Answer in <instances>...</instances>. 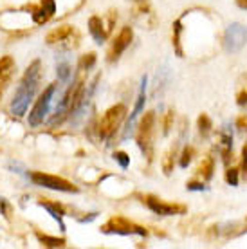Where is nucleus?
Here are the masks:
<instances>
[{
  "instance_id": "1a4fd4ad",
  "label": "nucleus",
  "mask_w": 247,
  "mask_h": 249,
  "mask_svg": "<svg viewBox=\"0 0 247 249\" xmlns=\"http://www.w3.org/2000/svg\"><path fill=\"white\" fill-rule=\"evenodd\" d=\"M78 40H80V35L76 31L72 25H60V27H54L53 31L47 33L45 36V42L49 45H67V47H76L78 45Z\"/></svg>"
},
{
  "instance_id": "5701e85b",
  "label": "nucleus",
  "mask_w": 247,
  "mask_h": 249,
  "mask_svg": "<svg viewBox=\"0 0 247 249\" xmlns=\"http://www.w3.org/2000/svg\"><path fill=\"white\" fill-rule=\"evenodd\" d=\"M94 63H96V54H94V53H88V54H85V56L81 58L80 67H81V71H88Z\"/></svg>"
},
{
  "instance_id": "9b49d317",
  "label": "nucleus",
  "mask_w": 247,
  "mask_h": 249,
  "mask_svg": "<svg viewBox=\"0 0 247 249\" xmlns=\"http://www.w3.org/2000/svg\"><path fill=\"white\" fill-rule=\"evenodd\" d=\"M15 69H17V63H15L13 56L6 54V56L0 58V98H2L6 87L9 85V81L15 74Z\"/></svg>"
},
{
  "instance_id": "6ab92c4d",
  "label": "nucleus",
  "mask_w": 247,
  "mask_h": 249,
  "mask_svg": "<svg viewBox=\"0 0 247 249\" xmlns=\"http://www.w3.org/2000/svg\"><path fill=\"white\" fill-rule=\"evenodd\" d=\"M175 150H170L166 156H164V159H162V170H164V174L170 175L172 174V170H173V161H175Z\"/></svg>"
},
{
  "instance_id": "a878e982",
  "label": "nucleus",
  "mask_w": 247,
  "mask_h": 249,
  "mask_svg": "<svg viewBox=\"0 0 247 249\" xmlns=\"http://www.w3.org/2000/svg\"><path fill=\"white\" fill-rule=\"evenodd\" d=\"M172 123H173V110H168L166 116H164V123H162V132L168 134L172 130Z\"/></svg>"
},
{
  "instance_id": "393cba45",
  "label": "nucleus",
  "mask_w": 247,
  "mask_h": 249,
  "mask_svg": "<svg viewBox=\"0 0 247 249\" xmlns=\"http://www.w3.org/2000/svg\"><path fill=\"white\" fill-rule=\"evenodd\" d=\"M226 181H228V184H231V186H236V184H238V170L228 168V172H226Z\"/></svg>"
},
{
  "instance_id": "423d86ee",
  "label": "nucleus",
  "mask_w": 247,
  "mask_h": 249,
  "mask_svg": "<svg viewBox=\"0 0 247 249\" xmlns=\"http://www.w3.org/2000/svg\"><path fill=\"white\" fill-rule=\"evenodd\" d=\"M247 44V27L244 24L233 22L224 33V49L228 53H238Z\"/></svg>"
},
{
  "instance_id": "f257e3e1",
  "label": "nucleus",
  "mask_w": 247,
  "mask_h": 249,
  "mask_svg": "<svg viewBox=\"0 0 247 249\" xmlns=\"http://www.w3.org/2000/svg\"><path fill=\"white\" fill-rule=\"evenodd\" d=\"M40 69H42V63L40 60H35V62L27 67L25 74L22 76L20 80V85L17 87V92L13 96L11 101V112L15 116H24L27 112V107L33 101L35 94H36L38 89V80H40Z\"/></svg>"
},
{
  "instance_id": "4be33fe9",
  "label": "nucleus",
  "mask_w": 247,
  "mask_h": 249,
  "mask_svg": "<svg viewBox=\"0 0 247 249\" xmlns=\"http://www.w3.org/2000/svg\"><path fill=\"white\" fill-rule=\"evenodd\" d=\"M193 154H195V148H193V146H186V148L182 150V156H180V166H182V168H186V166L192 162Z\"/></svg>"
},
{
  "instance_id": "473e14b6",
  "label": "nucleus",
  "mask_w": 247,
  "mask_h": 249,
  "mask_svg": "<svg viewBox=\"0 0 247 249\" xmlns=\"http://www.w3.org/2000/svg\"><path fill=\"white\" fill-rule=\"evenodd\" d=\"M137 2H146V0H137Z\"/></svg>"
},
{
  "instance_id": "bb28decb",
  "label": "nucleus",
  "mask_w": 247,
  "mask_h": 249,
  "mask_svg": "<svg viewBox=\"0 0 247 249\" xmlns=\"http://www.w3.org/2000/svg\"><path fill=\"white\" fill-rule=\"evenodd\" d=\"M114 157H116V161L121 164V168H126V166L130 164V157L126 156L124 152H116V154H114Z\"/></svg>"
},
{
  "instance_id": "dca6fc26",
  "label": "nucleus",
  "mask_w": 247,
  "mask_h": 249,
  "mask_svg": "<svg viewBox=\"0 0 247 249\" xmlns=\"http://www.w3.org/2000/svg\"><path fill=\"white\" fill-rule=\"evenodd\" d=\"M197 124H198V132H200V136H208L213 128V123H211V119L208 114H202V116H198L197 119Z\"/></svg>"
},
{
  "instance_id": "f3484780",
  "label": "nucleus",
  "mask_w": 247,
  "mask_h": 249,
  "mask_svg": "<svg viewBox=\"0 0 247 249\" xmlns=\"http://www.w3.org/2000/svg\"><path fill=\"white\" fill-rule=\"evenodd\" d=\"M38 240L42 242V246H47V248H63L65 246L63 238H53L47 235H40V233H38Z\"/></svg>"
},
{
  "instance_id": "b1692460",
  "label": "nucleus",
  "mask_w": 247,
  "mask_h": 249,
  "mask_svg": "<svg viewBox=\"0 0 247 249\" xmlns=\"http://www.w3.org/2000/svg\"><path fill=\"white\" fill-rule=\"evenodd\" d=\"M69 76H71V65L67 62H63L58 65V78L62 81H67Z\"/></svg>"
},
{
  "instance_id": "412c9836",
  "label": "nucleus",
  "mask_w": 247,
  "mask_h": 249,
  "mask_svg": "<svg viewBox=\"0 0 247 249\" xmlns=\"http://www.w3.org/2000/svg\"><path fill=\"white\" fill-rule=\"evenodd\" d=\"M180 22H175L173 25V45H175V51H177V54L182 56V49H180Z\"/></svg>"
},
{
  "instance_id": "aec40b11",
  "label": "nucleus",
  "mask_w": 247,
  "mask_h": 249,
  "mask_svg": "<svg viewBox=\"0 0 247 249\" xmlns=\"http://www.w3.org/2000/svg\"><path fill=\"white\" fill-rule=\"evenodd\" d=\"M40 204L45 208V210H49L51 215L58 220V222H62V215H63V208L62 206H58V204H49V202H40Z\"/></svg>"
},
{
  "instance_id": "2eb2a0df",
  "label": "nucleus",
  "mask_w": 247,
  "mask_h": 249,
  "mask_svg": "<svg viewBox=\"0 0 247 249\" xmlns=\"http://www.w3.org/2000/svg\"><path fill=\"white\" fill-rule=\"evenodd\" d=\"M144 101H146V78H142L141 81V92H139V96H137V103H136V108H134V112L130 114V123H134V119L139 116V112L142 110V107H144Z\"/></svg>"
},
{
  "instance_id": "6e6552de",
  "label": "nucleus",
  "mask_w": 247,
  "mask_h": 249,
  "mask_svg": "<svg viewBox=\"0 0 247 249\" xmlns=\"http://www.w3.org/2000/svg\"><path fill=\"white\" fill-rule=\"evenodd\" d=\"M142 202L148 206L150 210L157 215H162V217H170V215H182V213L188 212V208L184 204H177V202H168V200H162L155 195H144L142 197Z\"/></svg>"
},
{
  "instance_id": "0eeeda50",
  "label": "nucleus",
  "mask_w": 247,
  "mask_h": 249,
  "mask_svg": "<svg viewBox=\"0 0 247 249\" xmlns=\"http://www.w3.org/2000/svg\"><path fill=\"white\" fill-rule=\"evenodd\" d=\"M54 90H56V85L53 83V85H49V87L43 90L42 96L36 100V103H35V107H33V110L29 112V124H31V126H38L40 123H43L45 116L49 114L51 101H53Z\"/></svg>"
},
{
  "instance_id": "cd10ccee",
  "label": "nucleus",
  "mask_w": 247,
  "mask_h": 249,
  "mask_svg": "<svg viewBox=\"0 0 247 249\" xmlns=\"http://www.w3.org/2000/svg\"><path fill=\"white\" fill-rule=\"evenodd\" d=\"M0 213L6 218L11 217V204H9L6 199H0Z\"/></svg>"
},
{
  "instance_id": "20e7f679",
  "label": "nucleus",
  "mask_w": 247,
  "mask_h": 249,
  "mask_svg": "<svg viewBox=\"0 0 247 249\" xmlns=\"http://www.w3.org/2000/svg\"><path fill=\"white\" fill-rule=\"evenodd\" d=\"M103 233H114V235H146V230L141 226L134 224L132 220H128L126 217L116 215L110 217L105 224L101 226Z\"/></svg>"
},
{
  "instance_id": "9d476101",
  "label": "nucleus",
  "mask_w": 247,
  "mask_h": 249,
  "mask_svg": "<svg viewBox=\"0 0 247 249\" xmlns=\"http://www.w3.org/2000/svg\"><path fill=\"white\" fill-rule=\"evenodd\" d=\"M132 38H134V31H132V27H123L121 31L118 33V36L114 38V42H112L110 45V51H108V62L114 63V62H118L119 56L124 53V49L128 47L130 44H132Z\"/></svg>"
},
{
  "instance_id": "2f4dec72",
  "label": "nucleus",
  "mask_w": 247,
  "mask_h": 249,
  "mask_svg": "<svg viewBox=\"0 0 247 249\" xmlns=\"http://www.w3.org/2000/svg\"><path fill=\"white\" fill-rule=\"evenodd\" d=\"M235 2L240 9H247V0H235Z\"/></svg>"
},
{
  "instance_id": "39448f33",
  "label": "nucleus",
  "mask_w": 247,
  "mask_h": 249,
  "mask_svg": "<svg viewBox=\"0 0 247 249\" xmlns=\"http://www.w3.org/2000/svg\"><path fill=\"white\" fill-rule=\"evenodd\" d=\"M31 181L38 186L49 188V190H58V192H65V193H76L78 188L69 182L67 179L63 177H58V175L53 174H43V172H33L31 174Z\"/></svg>"
},
{
  "instance_id": "7c9ffc66",
  "label": "nucleus",
  "mask_w": 247,
  "mask_h": 249,
  "mask_svg": "<svg viewBox=\"0 0 247 249\" xmlns=\"http://www.w3.org/2000/svg\"><path fill=\"white\" fill-rule=\"evenodd\" d=\"M188 190H204V182H190Z\"/></svg>"
},
{
  "instance_id": "f03ea898",
  "label": "nucleus",
  "mask_w": 247,
  "mask_h": 249,
  "mask_svg": "<svg viewBox=\"0 0 247 249\" xmlns=\"http://www.w3.org/2000/svg\"><path fill=\"white\" fill-rule=\"evenodd\" d=\"M154 132H155V112H146L142 116V119L139 121L136 134V141L139 144V148L144 156L152 159L154 154Z\"/></svg>"
},
{
  "instance_id": "f8f14e48",
  "label": "nucleus",
  "mask_w": 247,
  "mask_h": 249,
  "mask_svg": "<svg viewBox=\"0 0 247 249\" xmlns=\"http://www.w3.org/2000/svg\"><path fill=\"white\" fill-rule=\"evenodd\" d=\"M88 31H90V35H92L94 40H96L98 44L105 42V38L108 36L105 31V24H103L101 17H90V20H88Z\"/></svg>"
},
{
  "instance_id": "4468645a",
  "label": "nucleus",
  "mask_w": 247,
  "mask_h": 249,
  "mask_svg": "<svg viewBox=\"0 0 247 249\" xmlns=\"http://www.w3.org/2000/svg\"><path fill=\"white\" fill-rule=\"evenodd\" d=\"M56 6L53 0H43L42 2V7L35 13V20H36L38 24H43V22H47V20L53 17V13H54Z\"/></svg>"
},
{
  "instance_id": "ddd939ff",
  "label": "nucleus",
  "mask_w": 247,
  "mask_h": 249,
  "mask_svg": "<svg viewBox=\"0 0 247 249\" xmlns=\"http://www.w3.org/2000/svg\"><path fill=\"white\" fill-rule=\"evenodd\" d=\"M213 170H215V161H213V157L206 156L204 159H202V162L198 164L197 175L202 179V182H206V181H210L211 177H213Z\"/></svg>"
},
{
  "instance_id": "c756f323",
  "label": "nucleus",
  "mask_w": 247,
  "mask_h": 249,
  "mask_svg": "<svg viewBox=\"0 0 247 249\" xmlns=\"http://www.w3.org/2000/svg\"><path fill=\"white\" fill-rule=\"evenodd\" d=\"M236 126H238V128H246L247 126V116H240V118L236 119Z\"/></svg>"
},
{
  "instance_id": "c85d7f7f",
  "label": "nucleus",
  "mask_w": 247,
  "mask_h": 249,
  "mask_svg": "<svg viewBox=\"0 0 247 249\" xmlns=\"http://www.w3.org/2000/svg\"><path fill=\"white\" fill-rule=\"evenodd\" d=\"M242 170H244V175L247 177V143L242 148Z\"/></svg>"
},
{
  "instance_id": "7ed1b4c3",
  "label": "nucleus",
  "mask_w": 247,
  "mask_h": 249,
  "mask_svg": "<svg viewBox=\"0 0 247 249\" xmlns=\"http://www.w3.org/2000/svg\"><path fill=\"white\" fill-rule=\"evenodd\" d=\"M124 118H126V107H124L123 103L110 107V108L103 114V118L99 119V124H98L99 137H101V139H106V137H110L112 134H116L119 128V124L123 123Z\"/></svg>"
},
{
  "instance_id": "a211bd4d",
  "label": "nucleus",
  "mask_w": 247,
  "mask_h": 249,
  "mask_svg": "<svg viewBox=\"0 0 247 249\" xmlns=\"http://www.w3.org/2000/svg\"><path fill=\"white\" fill-rule=\"evenodd\" d=\"M236 103L240 107L247 105V81L246 83H242V81L238 83V89H236Z\"/></svg>"
}]
</instances>
